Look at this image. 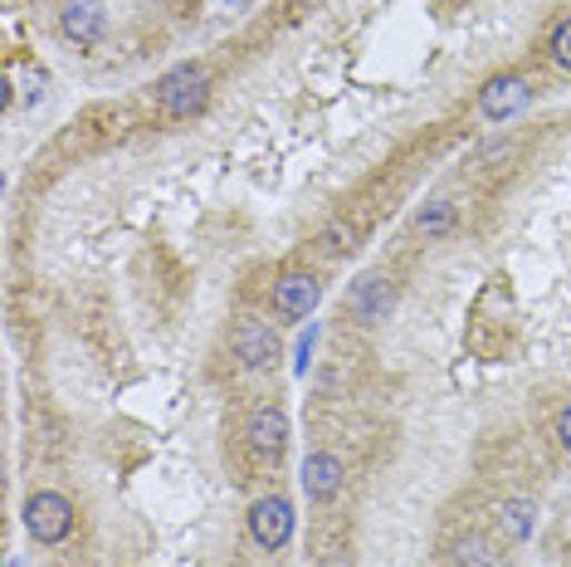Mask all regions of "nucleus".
Segmentation results:
<instances>
[{
  "label": "nucleus",
  "mask_w": 571,
  "mask_h": 567,
  "mask_svg": "<svg viewBox=\"0 0 571 567\" xmlns=\"http://www.w3.org/2000/svg\"><path fill=\"white\" fill-rule=\"evenodd\" d=\"M206 98H210V73L201 64H177L157 83V108H161V118H171V122L196 118L206 108Z\"/></svg>",
  "instance_id": "nucleus-1"
},
{
  "label": "nucleus",
  "mask_w": 571,
  "mask_h": 567,
  "mask_svg": "<svg viewBox=\"0 0 571 567\" xmlns=\"http://www.w3.org/2000/svg\"><path fill=\"white\" fill-rule=\"evenodd\" d=\"M20 519H24V534H30L34 544L54 548V544H64L69 528H73V504L64 495H54V489H40V495L24 499Z\"/></svg>",
  "instance_id": "nucleus-2"
},
{
  "label": "nucleus",
  "mask_w": 571,
  "mask_h": 567,
  "mask_svg": "<svg viewBox=\"0 0 571 567\" xmlns=\"http://www.w3.org/2000/svg\"><path fill=\"white\" fill-rule=\"evenodd\" d=\"M293 504L283 499V495H269V499H254V509H250V538L259 548H269V553H279L283 544L293 538Z\"/></svg>",
  "instance_id": "nucleus-3"
},
{
  "label": "nucleus",
  "mask_w": 571,
  "mask_h": 567,
  "mask_svg": "<svg viewBox=\"0 0 571 567\" xmlns=\"http://www.w3.org/2000/svg\"><path fill=\"white\" fill-rule=\"evenodd\" d=\"M528 103H532V89H528L523 73H499V79H489L483 83V93H479V108H483V118L489 122L518 118Z\"/></svg>",
  "instance_id": "nucleus-4"
},
{
  "label": "nucleus",
  "mask_w": 571,
  "mask_h": 567,
  "mask_svg": "<svg viewBox=\"0 0 571 567\" xmlns=\"http://www.w3.org/2000/svg\"><path fill=\"white\" fill-rule=\"evenodd\" d=\"M230 352L240 357L244 367H274L279 362V332L259 318H244L240 328L230 332Z\"/></svg>",
  "instance_id": "nucleus-5"
},
{
  "label": "nucleus",
  "mask_w": 571,
  "mask_h": 567,
  "mask_svg": "<svg viewBox=\"0 0 571 567\" xmlns=\"http://www.w3.org/2000/svg\"><path fill=\"white\" fill-rule=\"evenodd\" d=\"M342 485H347V465L332 450H313L303 460V489H308V499H313V504L338 499Z\"/></svg>",
  "instance_id": "nucleus-6"
},
{
  "label": "nucleus",
  "mask_w": 571,
  "mask_h": 567,
  "mask_svg": "<svg viewBox=\"0 0 571 567\" xmlns=\"http://www.w3.org/2000/svg\"><path fill=\"white\" fill-rule=\"evenodd\" d=\"M244 440H250V450L254 455H274L289 446V416L279 411V406H259V411L250 416V426H244Z\"/></svg>",
  "instance_id": "nucleus-7"
},
{
  "label": "nucleus",
  "mask_w": 571,
  "mask_h": 567,
  "mask_svg": "<svg viewBox=\"0 0 571 567\" xmlns=\"http://www.w3.org/2000/svg\"><path fill=\"white\" fill-rule=\"evenodd\" d=\"M391 299H395V294H391V279L367 275L352 294H347V314H352L357 324H381V318L391 314Z\"/></svg>",
  "instance_id": "nucleus-8"
},
{
  "label": "nucleus",
  "mask_w": 571,
  "mask_h": 567,
  "mask_svg": "<svg viewBox=\"0 0 571 567\" xmlns=\"http://www.w3.org/2000/svg\"><path fill=\"white\" fill-rule=\"evenodd\" d=\"M318 299H322V289L313 275H283L274 284V308L283 318H308L318 308Z\"/></svg>",
  "instance_id": "nucleus-9"
},
{
  "label": "nucleus",
  "mask_w": 571,
  "mask_h": 567,
  "mask_svg": "<svg viewBox=\"0 0 571 567\" xmlns=\"http://www.w3.org/2000/svg\"><path fill=\"white\" fill-rule=\"evenodd\" d=\"M103 6L98 0H69L64 6V34L73 44H98L103 40Z\"/></svg>",
  "instance_id": "nucleus-10"
},
{
  "label": "nucleus",
  "mask_w": 571,
  "mask_h": 567,
  "mask_svg": "<svg viewBox=\"0 0 571 567\" xmlns=\"http://www.w3.org/2000/svg\"><path fill=\"white\" fill-rule=\"evenodd\" d=\"M532 514H538L532 499H508L499 509V534L508 538V544H523V538L532 534Z\"/></svg>",
  "instance_id": "nucleus-11"
},
{
  "label": "nucleus",
  "mask_w": 571,
  "mask_h": 567,
  "mask_svg": "<svg viewBox=\"0 0 571 567\" xmlns=\"http://www.w3.org/2000/svg\"><path fill=\"white\" fill-rule=\"evenodd\" d=\"M352 245H357V230L347 226V220H332L318 236V255L322 260H342V255H352Z\"/></svg>",
  "instance_id": "nucleus-12"
},
{
  "label": "nucleus",
  "mask_w": 571,
  "mask_h": 567,
  "mask_svg": "<svg viewBox=\"0 0 571 567\" xmlns=\"http://www.w3.org/2000/svg\"><path fill=\"white\" fill-rule=\"evenodd\" d=\"M420 236H450V226H454V206L450 201H434V206H425V211H420Z\"/></svg>",
  "instance_id": "nucleus-13"
},
{
  "label": "nucleus",
  "mask_w": 571,
  "mask_h": 567,
  "mask_svg": "<svg viewBox=\"0 0 571 567\" xmlns=\"http://www.w3.org/2000/svg\"><path fill=\"white\" fill-rule=\"evenodd\" d=\"M454 567H493V544L489 538H464V544L454 548Z\"/></svg>",
  "instance_id": "nucleus-14"
},
{
  "label": "nucleus",
  "mask_w": 571,
  "mask_h": 567,
  "mask_svg": "<svg viewBox=\"0 0 571 567\" xmlns=\"http://www.w3.org/2000/svg\"><path fill=\"white\" fill-rule=\"evenodd\" d=\"M548 54H552V64H557V69H567V73H571V20H562V24L552 30Z\"/></svg>",
  "instance_id": "nucleus-15"
},
{
  "label": "nucleus",
  "mask_w": 571,
  "mask_h": 567,
  "mask_svg": "<svg viewBox=\"0 0 571 567\" xmlns=\"http://www.w3.org/2000/svg\"><path fill=\"white\" fill-rule=\"evenodd\" d=\"M557 440H562V446L571 450V406H567L562 416H557Z\"/></svg>",
  "instance_id": "nucleus-16"
}]
</instances>
